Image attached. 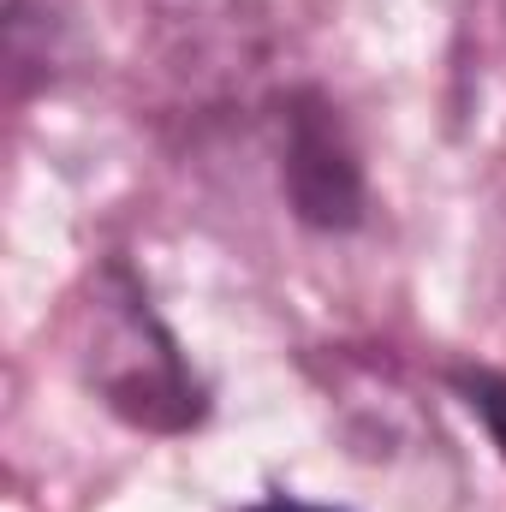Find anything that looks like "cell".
Returning <instances> with one entry per match:
<instances>
[{
	"mask_svg": "<svg viewBox=\"0 0 506 512\" xmlns=\"http://www.w3.org/2000/svg\"><path fill=\"white\" fill-rule=\"evenodd\" d=\"M96 382L114 411H126L131 423H149V429H185L203 411L197 382L185 376L173 340L137 298H126V310L96 340Z\"/></svg>",
	"mask_w": 506,
	"mask_h": 512,
	"instance_id": "obj_1",
	"label": "cell"
},
{
	"mask_svg": "<svg viewBox=\"0 0 506 512\" xmlns=\"http://www.w3.org/2000/svg\"><path fill=\"white\" fill-rule=\"evenodd\" d=\"M292 197L322 227L358 221V167H352V155L334 143V131L322 120H298V137H292Z\"/></svg>",
	"mask_w": 506,
	"mask_h": 512,
	"instance_id": "obj_2",
	"label": "cell"
},
{
	"mask_svg": "<svg viewBox=\"0 0 506 512\" xmlns=\"http://www.w3.org/2000/svg\"><path fill=\"white\" fill-rule=\"evenodd\" d=\"M459 393H465V405L489 423L495 447L506 453V382L501 376H489V370H465V376H459Z\"/></svg>",
	"mask_w": 506,
	"mask_h": 512,
	"instance_id": "obj_3",
	"label": "cell"
},
{
	"mask_svg": "<svg viewBox=\"0 0 506 512\" xmlns=\"http://www.w3.org/2000/svg\"><path fill=\"white\" fill-rule=\"evenodd\" d=\"M251 512H334V507H310V501H286V495H274V501H256Z\"/></svg>",
	"mask_w": 506,
	"mask_h": 512,
	"instance_id": "obj_4",
	"label": "cell"
}]
</instances>
